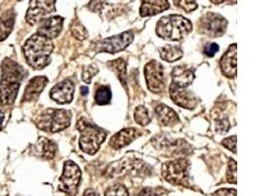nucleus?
<instances>
[{
    "label": "nucleus",
    "instance_id": "obj_1",
    "mask_svg": "<svg viewBox=\"0 0 262 196\" xmlns=\"http://www.w3.org/2000/svg\"><path fill=\"white\" fill-rule=\"evenodd\" d=\"M24 78L25 70L17 62L9 58L2 61L0 80V103L2 105L14 103Z\"/></svg>",
    "mask_w": 262,
    "mask_h": 196
},
{
    "label": "nucleus",
    "instance_id": "obj_2",
    "mask_svg": "<svg viewBox=\"0 0 262 196\" xmlns=\"http://www.w3.org/2000/svg\"><path fill=\"white\" fill-rule=\"evenodd\" d=\"M53 48L54 46L50 39L36 34L26 40L23 52L26 60L31 67L36 70H41L51 61L50 55Z\"/></svg>",
    "mask_w": 262,
    "mask_h": 196
},
{
    "label": "nucleus",
    "instance_id": "obj_3",
    "mask_svg": "<svg viewBox=\"0 0 262 196\" xmlns=\"http://www.w3.org/2000/svg\"><path fill=\"white\" fill-rule=\"evenodd\" d=\"M192 30L191 22L180 15L162 17L156 24L155 32L158 37L168 40L178 41L189 35Z\"/></svg>",
    "mask_w": 262,
    "mask_h": 196
},
{
    "label": "nucleus",
    "instance_id": "obj_4",
    "mask_svg": "<svg viewBox=\"0 0 262 196\" xmlns=\"http://www.w3.org/2000/svg\"><path fill=\"white\" fill-rule=\"evenodd\" d=\"M77 130L80 132V146L84 153L94 155L104 142L107 133L85 119H80L77 122Z\"/></svg>",
    "mask_w": 262,
    "mask_h": 196
},
{
    "label": "nucleus",
    "instance_id": "obj_5",
    "mask_svg": "<svg viewBox=\"0 0 262 196\" xmlns=\"http://www.w3.org/2000/svg\"><path fill=\"white\" fill-rule=\"evenodd\" d=\"M71 112L65 109L49 108L43 111L36 120V126L48 133H58L71 124Z\"/></svg>",
    "mask_w": 262,
    "mask_h": 196
},
{
    "label": "nucleus",
    "instance_id": "obj_6",
    "mask_svg": "<svg viewBox=\"0 0 262 196\" xmlns=\"http://www.w3.org/2000/svg\"><path fill=\"white\" fill-rule=\"evenodd\" d=\"M162 175L168 183L174 185H189V163L185 159L175 160L165 163Z\"/></svg>",
    "mask_w": 262,
    "mask_h": 196
},
{
    "label": "nucleus",
    "instance_id": "obj_7",
    "mask_svg": "<svg viewBox=\"0 0 262 196\" xmlns=\"http://www.w3.org/2000/svg\"><path fill=\"white\" fill-rule=\"evenodd\" d=\"M198 24L201 34L209 37H219L225 34L228 22L223 16L217 13L208 12L203 15Z\"/></svg>",
    "mask_w": 262,
    "mask_h": 196
},
{
    "label": "nucleus",
    "instance_id": "obj_8",
    "mask_svg": "<svg viewBox=\"0 0 262 196\" xmlns=\"http://www.w3.org/2000/svg\"><path fill=\"white\" fill-rule=\"evenodd\" d=\"M82 178V172L79 166L73 161H66L63 174L60 178L59 189L68 195L75 196L78 192Z\"/></svg>",
    "mask_w": 262,
    "mask_h": 196
},
{
    "label": "nucleus",
    "instance_id": "obj_9",
    "mask_svg": "<svg viewBox=\"0 0 262 196\" xmlns=\"http://www.w3.org/2000/svg\"><path fill=\"white\" fill-rule=\"evenodd\" d=\"M144 77L151 92L159 93L164 89V72L163 66L159 62H148L144 67Z\"/></svg>",
    "mask_w": 262,
    "mask_h": 196
},
{
    "label": "nucleus",
    "instance_id": "obj_10",
    "mask_svg": "<svg viewBox=\"0 0 262 196\" xmlns=\"http://www.w3.org/2000/svg\"><path fill=\"white\" fill-rule=\"evenodd\" d=\"M55 3V1H31L26 14V22L32 26L40 23L47 16L56 11Z\"/></svg>",
    "mask_w": 262,
    "mask_h": 196
},
{
    "label": "nucleus",
    "instance_id": "obj_11",
    "mask_svg": "<svg viewBox=\"0 0 262 196\" xmlns=\"http://www.w3.org/2000/svg\"><path fill=\"white\" fill-rule=\"evenodd\" d=\"M134 39V35L131 31L124 32L120 35L108 37L96 45L97 52H108V53H117L123 49L128 47Z\"/></svg>",
    "mask_w": 262,
    "mask_h": 196
},
{
    "label": "nucleus",
    "instance_id": "obj_12",
    "mask_svg": "<svg viewBox=\"0 0 262 196\" xmlns=\"http://www.w3.org/2000/svg\"><path fill=\"white\" fill-rule=\"evenodd\" d=\"M64 19L60 16L50 17L45 19L40 22L37 29V35L41 37H47L48 39H52L58 37L63 29Z\"/></svg>",
    "mask_w": 262,
    "mask_h": 196
},
{
    "label": "nucleus",
    "instance_id": "obj_13",
    "mask_svg": "<svg viewBox=\"0 0 262 196\" xmlns=\"http://www.w3.org/2000/svg\"><path fill=\"white\" fill-rule=\"evenodd\" d=\"M237 48H238V45L234 43L228 48L220 59L221 71L227 78L232 79L237 77V56H238Z\"/></svg>",
    "mask_w": 262,
    "mask_h": 196
},
{
    "label": "nucleus",
    "instance_id": "obj_14",
    "mask_svg": "<svg viewBox=\"0 0 262 196\" xmlns=\"http://www.w3.org/2000/svg\"><path fill=\"white\" fill-rule=\"evenodd\" d=\"M74 84L70 80H65L51 88L49 96L59 104H66L71 102L74 95Z\"/></svg>",
    "mask_w": 262,
    "mask_h": 196
},
{
    "label": "nucleus",
    "instance_id": "obj_15",
    "mask_svg": "<svg viewBox=\"0 0 262 196\" xmlns=\"http://www.w3.org/2000/svg\"><path fill=\"white\" fill-rule=\"evenodd\" d=\"M170 96L173 102L180 107L193 109L198 104V99L187 88H178L170 86Z\"/></svg>",
    "mask_w": 262,
    "mask_h": 196
},
{
    "label": "nucleus",
    "instance_id": "obj_16",
    "mask_svg": "<svg viewBox=\"0 0 262 196\" xmlns=\"http://www.w3.org/2000/svg\"><path fill=\"white\" fill-rule=\"evenodd\" d=\"M140 135L137 129L127 128L118 132L116 135H113L109 141V145L113 149H120L122 147L127 146Z\"/></svg>",
    "mask_w": 262,
    "mask_h": 196
},
{
    "label": "nucleus",
    "instance_id": "obj_17",
    "mask_svg": "<svg viewBox=\"0 0 262 196\" xmlns=\"http://www.w3.org/2000/svg\"><path fill=\"white\" fill-rule=\"evenodd\" d=\"M172 78L173 81L171 86L178 88H188L192 84L195 76L191 69L183 66H178L173 70Z\"/></svg>",
    "mask_w": 262,
    "mask_h": 196
},
{
    "label": "nucleus",
    "instance_id": "obj_18",
    "mask_svg": "<svg viewBox=\"0 0 262 196\" xmlns=\"http://www.w3.org/2000/svg\"><path fill=\"white\" fill-rule=\"evenodd\" d=\"M48 83V78L45 76H37V77L33 78L26 86L23 100L24 101H32V100L36 99L42 92V90L45 89Z\"/></svg>",
    "mask_w": 262,
    "mask_h": 196
},
{
    "label": "nucleus",
    "instance_id": "obj_19",
    "mask_svg": "<svg viewBox=\"0 0 262 196\" xmlns=\"http://www.w3.org/2000/svg\"><path fill=\"white\" fill-rule=\"evenodd\" d=\"M170 4L168 1L162 0V1H143L141 8H140V14L142 17H149L155 16L159 13L163 12L167 9H169Z\"/></svg>",
    "mask_w": 262,
    "mask_h": 196
},
{
    "label": "nucleus",
    "instance_id": "obj_20",
    "mask_svg": "<svg viewBox=\"0 0 262 196\" xmlns=\"http://www.w3.org/2000/svg\"><path fill=\"white\" fill-rule=\"evenodd\" d=\"M155 116L157 121L162 126H172L179 122V118L176 112L165 104H159L155 108Z\"/></svg>",
    "mask_w": 262,
    "mask_h": 196
},
{
    "label": "nucleus",
    "instance_id": "obj_21",
    "mask_svg": "<svg viewBox=\"0 0 262 196\" xmlns=\"http://www.w3.org/2000/svg\"><path fill=\"white\" fill-rule=\"evenodd\" d=\"M35 153L46 159H52L56 153V144L46 137H39L35 144Z\"/></svg>",
    "mask_w": 262,
    "mask_h": 196
},
{
    "label": "nucleus",
    "instance_id": "obj_22",
    "mask_svg": "<svg viewBox=\"0 0 262 196\" xmlns=\"http://www.w3.org/2000/svg\"><path fill=\"white\" fill-rule=\"evenodd\" d=\"M15 18L16 15L13 10L3 13L0 17V41H3L11 34L15 24Z\"/></svg>",
    "mask_w": 262,
    "mask_h": 196
},
{
    "label": "nucleus",
    "instance_id": "obj_23",
    "mask_svg": "<svg viewBox=\"0 0 262 196\" xmlns=\"http://www.w3.org/2000/svg\"><path fill=\"white\" fill-rule=\"evenodd\" d=\"M160 57L167 62H174L179 60L183 56L184 52L178 45H165L159 51Z\"/></svg>",
    "mask_w": 262,
    "mask_h": 196
},
{
    "label": "nucleus",
    "instance_id": "obj_24",
    "mask_svg": "<svg viewBox=\"0 0 262 196\" xmlns=\"http://www.w3.org/2000/svg\"><path fill=\"white\" fill-rule=\"evenodd\" d=\"M108 67L118 76L123 86H126V84H127V63L126 61L119 58L114 61L109 62Z\"/></svg>",
    "mask_w": 262,
    "mask_h": 196
},
{
    "label": "nucleus",
    "instance_id": "obj_25",
    "mask_svg": "<svg viewBox=\"0 0 262 196\" xmlns=\"http://www.w3.org/2000/svg\"><path fill=\"white\" fill-rule=\"evenodd\" d=\"M96 102L98 105H106L111 100V91L108 86H101L96 91Z\"/></svg>",
    "mask_w": 262,
    "mask_h": 196
},
{
    "label": "nucleus",
    "instance_id": "obj_26",
    "mask_svg": "<svg viewBox=\"0 0 262 196\" xmlns=\"http://www.w3.org/2000/svg\"><path fill=\"white\" fill-rule=\"evenodd\" d=\"M135 121L141 126H146L150 122V117L148 114V111L144 106H138L135 109V115H134Z\"/></svg>",
    "mask_w": 262,
    "mask_h": 196
},
{
    "label": "nucleus",
    "instance_id": "obj_27",
    "mask_svg": "<svg viewBox=\"0 0 262 196\" xmlns=\"http://www.w3.org/2000/svg\"><path fill=\"white\" fill-rule=\"evenodd\" d=\"M227 181L231 184H237V162L234 159L229 160L227 169Z\"/></svg>",
    "mask_w": 262,
    "mask_h": 196
},
{
    "label": "nucleus",
    "instance_id": "obj_28",
    "mask_svg": "<svg viewBox=\"0 0 262 196\" xmlns=\"http://www.w3.org/2000/svg\"><path fill=\"white\" fill-rule=\"evenodd\" d=\"M105 196H130L129 191L123 184H114L105 192Z\"/></svg>",
    "mask_w": 262,
    "mask_h": 196
},
{
    "label": "nucleus",
    "instance_id": "obj_29",
    "mask_svg": "<svg viewBox=\"0 0 262 196\" xmlns=\"http://www.w3.org/2000/svg\"><path fill=\"white\" fill-rule=\"evenodd\" d=\"M71 31L73 36L76 37V38L80 39V40H83V39H85L86 37H88V32H86V30L84 29V27H83V24H80L79 22L73 24Z\"/></svg>",
    "mask_w": 262,
    "mask_h": 196
},
{
    "label": "nucleus",
    "instance_id": "obj_30",
    "mask_svg": "<svg viewBox=\"0 0 262 196\" xmlns=\"http://www.w3.org/2000/svg\"><path fill=\"white\" fill-rule=\"evenodd\" d=\"M98 73V69H96L95 66H88L83 68V81L85 84H91L93 77L96 76V74Z\"/></svg>",
    "mask_w": 262,
    "mask_h": 196
},
{
    "label": "nucleus",
    "instance_id": "obj_31",
    "mask_svg": "<svg viewBox=\"0 0 262 196\" xmlns=\"http://www.w3.org/2000/svg\"><path fill=\"white\" fill-rule=\"evenodd\" d=\"M175 5H177L187 13L192 12L198 8V4L195 1H175Z\"/></svg>",
    "mask_w": 262,
    "mask_h": 196
},
{
    "label": "nucleus",
    "instance_id": "obj_32",
    "mask_svg": "<svg viewBox=\"0 0 262 196\" xmlns=\"http://www.w3.org/2000/svg\"><path fill=\"white\" fill-rule=\"evenodd\" d=\"M221 143L223 146L226 147L229 150L233 151L234 153H237V136L236 135L223 139Z\"/></svg>",
    "mask_w": 262,
    "mask_h": 196
},
{
    "label": "nucleus",
    "instance_id": "obj_33",
    "mask_svg": "<svg viewBox=\"0 0 262 196\" xmlns=\"http://www.w3.org/2000/svg\"><path fill=\"white\" fill-rule=\"evenodd\" d=\"M219 46L217 43H209L204 47V54L207 55L208 57H213L215 54L218 52Z\"/></svg>",
    "mask_w": 262,
    "mask_h": 196
},
{
    "label": "nucleus",
    "instance_id": "obj_34",
    "mask_svg": "<svg viewBox=\"0 0 262 196\" xmlns=\"http://www.w3.org/2000/svg\"><path fill=\"white\" fill-rule=\"evenodd\" d=\"M213 196H237V190L230 189V188H223L216 191Z\"/></svg>",
    "mask_w": 262,
    "mask_h": 196
},
{
    "label": "nucleus",
    "instance_id": "obj_35",
    "mask_svg": "<svg viewBox=\"0 0 262 196\" xmlns=\"http://www.w3.org/2000/svg\"><path fill=\"white\" fill-rule=\"evenodd\" d=\"M83 196H98V194L96 193L94 189H88V190H85V192L83 193Z\"/></svg>",
    "mask_w": 262,
    "mask_h": 196
},
{
    "label": "nucleus",
    "instance_id": "obj_36",
    "mask_svg": "<svg viewBox=\"0 0 262 196\" xmlns=\"http://www.w3.org/2000/svg\"><path fill=\"white\" fill-rule=\"evenodd\" d=\"M88 92H89V88H88L86 86H82V87H81V93H82V95H86Z\"/></svg>",
    "mask_w": 262,
    "mask_h": 196
},
{
    "label": "nucleus",
    "instance_id": "obj_37",
    "mask_svg": "<svg viewBox=\"0 0 262 196\" xmlns=\"http://www.w3.org/2000/svg\"><path fill=\"white\" fill-rule=\"evenodd\" d=\"M3 121H4V114L0 111V131H1V129H2Z\"/></svg>",
    "mask_w": 262,
    "mask_h": 196
}]
</instances>
